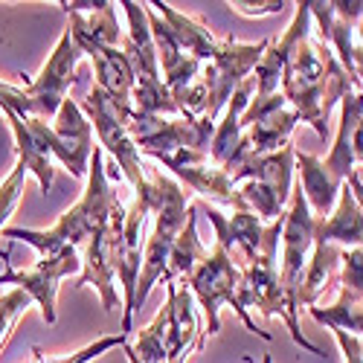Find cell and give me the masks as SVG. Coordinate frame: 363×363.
I'll return each mask as SVG.
<instances>
[{
  "instance_id": "41",
  "label": "cell",
  "mask_w": 363,
  "mask_h": 363,
  "mask_svg": "<svg viewBox=\"0 0 363 363\" xmlns=\"http://www.w3.org/2000/svg\"><path fill=\"white\" fill-rule=\"evenodd\" d=\"M262 363H274V357H270V354H264V357H262Z\"/></svg>"
},
{
  "instance_id": "16",
  "label": "cell",
  "mask_w": 363,
  "mask_h": 363,
  "mask_svg": "<svg viewBox=\"0 0 363 363\" xmlns=\"http://www.w3.org/2000/svg\"><path fill=\"white\" fill-rule=\"evenodd\" d=\"M151 216V203L140 192L134 195V203L125 209V224L119 233L116 245V277L123 285V335L128 337L134 331V296H137V279L145 253V224Z\"/></svg>"
},
{
  "instance_id": "6",
  "label": "cell",
  "mask_w": 363,
  "mask_h": 363,
  "mask_svg": "<svg viewBox=\"0 0 363 363\" xmlns=\"http://www.w3.org/2000/svg\"><path fill=\"white\" fill-rule=\"evenodd\" d=\"M119 6L128 15V33H125L123 50L134 67V111L148 116H184L180 105L172 99L169 87L163 84L157 47H155V38H151L145 6L134 4V0H123Z\"/></svg>"
},
{
  "instance_id": "39",
  "label": "cell",
  "mask_w": 363,
  "mask_h": 363,
  "mask_svg": "<svg viewBox=\"0 0 363 363\" xmlns=\"http://www.w3.org/2000/svg\"><path fill=\"white\" fill-rule=\"evenodd\" d=\"M346 186L352 189V195L357 198V203H360V209H363V184H360V174H357V172H352V174H349Z\"/></svg>"
},
{
  "instance_id": "32",
  "label": "cell",
  "mask_w": 363,
  "mask_h": 363,
  "mask_svg": "<svg viewBox=\"0 0 363 363\" xmlns=\"http://www.w3.org/2000/svg\"><path fill=\"white\" fill-rule=\"evenodd\" d=\"M29 306H33V299H29V294L21 291V288H12L6 294H0V349L6 346V340L12 337L15 323L26 314Z\"/></svg>"
},
{
  "instance_id": "29",
  "label": "cell",
  "mask_w": 363,
  "mask_h": 363,
  "mask_svg": "<svg viewBox=\"0 0 363 363\" xmlns=\"http://www.w3.org/2000/svg\"><path fill=\"white\" fill-rule=\"evenodd\" d=\"M308 314L314 317V323H320L331 331L340 328V331H349V335L363 340V302H354L343 291L337 294V299L331 302V306H311Z\"/></svg>"
},
{
  "instance_id": "13",
  "label": "cell",
  "mask_w": 363,
  "mask_h": 363,
  "mask_svg": "<svg viewBox=\"0 0 363 363\" xmlns=\"http://www.w3.org/2000/svg\"><path fill=\"white\" fill-rule=\"evenodd\" d=\"M151 160H157L163 169H169L174 177H180L209 206H227L233 213H247L245 201L238 195V186L233 184L230 174L218 163L209 160L206 151L180 148V151H172V155H157Z\"/></svg>"
},
{
  "instance_id": "21",
  "label": "cell",
  "mask_w": 363,
  "mask_h": 363,
  "mask_svg": "<svg viewBox=\"0 0 363 363\" xmlns=\"http://www.w3.org/2000/svg\"><path fill=\"white\" fill-rule=\"evenodd\" d=\"M198 209H203V213L209 216V221H213L216 227V245L227 250V256L238 264V267H245L259 245H262V235H264V227L253 213H221L218 206H209V203H201Z\"/></svg>"
},
{
  "instance_id": "15",
  "label": "cell",
  "mask_w": 363,
  "mask_h": 363,
  "mask_svg": "<svg viewBox=\"0 0 363 363\" xmlns=\"http://www.w3.org/2000/svg\"><path fill=\"white\" fill-rule=\"evenodd\" d=\"M82 274V256L76 247H62L52 256H41L35 267L29 270H15L6 264V270L0 274V285H15L29 294V299L38 302L41 317L47 325L55 323V296H58V282L65 277Z\"/></svg>"
},
{
  "instance_id": "37",
  "label": "cell",
  "mask_w": 363,
  "mask_h": 363,
  "mask_svg": "<svg viewBox=\"0 0 363 363\" xmlns=\"http://www.w3.org/2000/svg\"><path fill=\"white\" fill-rule=\"evenodd\" d=\"M335 337L343 352V363H363V340L360 337L349 335V331H340V328H335Z\"/></svg>"
},
{
  "instance_id": "18",
  "label": "cell",
  "mask_w": 363,
  "mask_h": 363,
  "mask_svg": "<svg viewBox=\"0 0 363 363\" xmlns=\"http://www.w3.org/2000/svg\"><path fill=\"white\" fill-rule=\"evenodd\" d=\"M302 123L299 113L288 105L282 90L267 99H250L245 116H241V145L247 155H270L291 143L294 128Z\"/></svg>"
},
{
  "instance_id": "8",
  "label": "cell",
  "mask_w": 363,
  "mask_h": 363,
  "mask_svg": "<svg viewBox=\"0 0 363 363\" xmlns=\"http://www.w3.org/2000/svg\"><path fill=\"white\" fill-rule=\"evenodd\" d=\"M26 128L35 137V143L44 148V155L55 157L65 169H70L73 177H87L90 155H94V128L76 99H65L52 123L38 116H26Z\"/></svg>"
},
{
  "instance_id": "38",
  "label": "cell",
  "mask_w": 363,
  "mask_h": 363,
  "mask_svg": "<svg viewBox=\"0 0 363 363\" xmlns=\"http://www.w3.org/2000/svg\"><path fill=\"white\" fill-rule=\"evenodd\" d=\"M352 155H354V163L363 166V119L354 128V137H352Z\"/></svg>"
},
{
  "instance_id": "34",
  "label": "cell",
  "mask_w": 363,
  "mask_h": 363,
  "mask_svg": "<svg viewBox=\"0 0 363 363\" xmlns=\"http://www.w3.org/2000/svg\"><path fill=\"white\" fill-rule=\"evenodd\" d=\"M26 166L23 163H15V169L9 172V177L4 180V186H0V230H4L6 218L15 213V206L23 195V184H26Z\"/></svg>"
},
{
  "instance_id": "3",
  "label": "cell",
  "mask_w": 363,
  "mask_h": 363,
  "mask_svg": "<svg viewBox=\"0 0 363 363\" xmlns=\"http://www.w3.org/2000/svg\"><path fill=\"white\" fill-rule=\"evenodd\" d=\"M360 119H363V84H354L340 102V123H337V131L331 134L328 157L320 160L314 155L296 151V172H299L296 184L302 186V195H306L314 218L331 216L343 184L357 166L352 155V137Z\"/></svg>"
},
{
  "instance_id": "2",
  "label": "cell",
  "mask_w": 363,
  "mask_h": 363,
  "mask_svg": "<svg viewBox=\"0 0 363 363\" xmlns=\"http://www.w3.org/2000/svg\"><path fill=\"white\" fill-rule=\"evenodd\" d=\"M116 201L119 198L111 192L108 172H105V151L96 145L94 155H90V166H87V189L79 198V203H73L50 230L4 227V230H0V238L23 241V245L35 247L41 256H52L62 247L87 245V238L108 221V216H111V209H113Z\"/></svg>"
},
{
  "instance_id": "28",
  "label": "cell",
  "mask_w": 363,
  "mask_h": 363,
  "mask_svg": "<svg viewBox=\"0 0 363 363\" xmlns=\"http://www.w3.org/2000/svg\"><path fill=\"white\" fill-rule=\"evenodd\" d=\"M6 119H9V128H12V137H15V151H18V163L26 166V172L38 180L41 192H50L52 189V180H55V169H52V157L44 155V148L35 143V137L29 134L26 128V119H21L18 113L12 111H4Z\"/></svg>"
},
{
  "instance_id": "33",
  "label": "cell",
  "mask_w": 363,
  "mask_h": 363,
  "mask_svg": "<svg viewBox=\"0 0 363 363\" xmlns=\"http://www.w3.org/2000/svg\"><path fill=\"white\" fill-rule=\"evenodd\" d=\"M340 291L354 302H363V247L340 253Z\"/></svg>"
},
{
  "instance_id": "26",
  "label": "cell",
  "mask_w": 363,
  "mask_h": 363,
  "mask_svg": "<svg viewBox=\"0 0 363 363\" xmlns=\"http://www.w3.org/2000/svg\"><path fill=\"white\" fill-rule=\"evenodd\" d=\"M148 6L169 23V29L174 33L177 44L184 47L192 58H198V62H203V65L213 62L218 47H221V38H216L213 29H209L201 18H192L186 12H177L172 4H148Z\"/></svg>"
},
{
  "instance_id": "10",
  "label": "cell",
  "mask_w": 363,
  "mask_h": 363,
  "mask_svg": "<svg viewBox=\"0 0 363 363\" xmlns=\"http://www.w3.org/2000/svg\"><path fill=\"white\" fill-rule=\"evenodd\" d=\"M131 137L140 148V155L157 157V155H172L180 148L192 151H206L209 155V140L216 134V123H209L206 116H148V113H131Z\"/></svg>"
},
{
  "instance_id": "30",
  "label": "cell",
  "mask_w": 363,
  "mask_h": 363,
  "mask_svg": "<svg viewBox=\"0 0 363 363\" xmlns=\"http://www.w3.org/2000/svg\"><path fill=\"white\" fill-rule=\"evenodd\" d=\"M169 314H172V306H169V299H166V306H160L157 317L151 320L145 328H140L137 343L131 346V349H134V354L140 357V363H166Z\"/></svg>"
},
{
  "instance_id": "5",
  "label": "cell",
  "mask_w": 363,
  "mask_h": 363,
  "mask_svg": "<svg viewBox=\"0 0 363 363\" xmlns=\"http://www.w3.org/2000/svg\"><path fill=\"white\" fill-rule=\"evenodd\" d=\"M282 224L285 218L274 221L264 227V235H262V245L256 250V256L241 267V306L247 311L250 308H259V314L264 320L270 317H279L288 331H291V340L296 346H302L311 354H323L320 346H314L311 340H306L299 328V314L291 311L288 306V296H285V288H282V277H279V241H282Z\"/></svg>"
},
{
  "instance_id": "17",
  "label": "cell",
  "mask_w": 363,
  "mask_h": 363,
  "mask_svg": "<svg viewBox=\"0 0 363 363\" xmlns=\"http://www.w3.org/2000/svg\"><path fill=\"white\" fill-rule=\"evenodd\" d=\"M82 47L73 41L70 29H65L62 38H58L55 50L50 52V58L44 62L38 79L26 82V96L33 102V116L38 119H52L62 108V102L67 99V90L73 84V73L76 65L82 62Z\"/></svg>"
},
{
  "instance_id": "20",
  "label": "cell",
  "mask_w": 363,
  "mask_h": 363,
  "mask_svg": "<svg viewBox=\"0 0 363 363\" xmlns=\"http://www.w3.org/2000/svg\"><path fill=\"white\" fill-rule=\"evenodd\" d=\"M73 41L82 47L84 55L94 58L96 87L102 94H108L116 105L134 108V67L128 62L125 50L123 47H102V44H94V41L79 38V35H73Z\"/></svg>"
},
{
  "instance_id": "14",
  "label": "cell",
  "mask_w": 363,
  "mask_h": 363,
  "mask_svg": "<svg viewBox=\"0 0 363 363\" xmlns=\"http://www.w3.org/2000/svg\"><path fill=\"white\" fill-rule=\"evenodd\" d=\"M125 224V206L113 203L108 221L87 238V250L82 259V274L73 288H87L94 285L102 296V308L113 311L119 308V296H116V245H119V233Z\"/></svg>"
},
{
  "instance_id": "25",
  "label": "cell",
  "mask_w": 363,
  "mask_h": 363,
  "mask_svg": "<svg viewBox=\"0 0 363 363\" xmlns=\"http://www.w3.org/2000/svg\"><path fill=\"white\" fill-rule=\"evenodd\" d=\"M314 238L331 241V245H337L343 250L363 247V209H360L357 198L352 195V189L346 184L337 195V203H335V209H331V216L317 218Z\"/></svg>"
},
{
  "instance_id": "22",
  "label": "cell",
  "mask_w": 363,
  "mask_h": 363,
  "mask_svg": "<svg viewBox=\"0 0 363 363\" xmlns=\"http://www.w3.org/2000/svg\"><path fill=\"white\" fill-rule=\"evenodd\" d=\"M294 172H296V148H294V143H288L279 151H270V155H247L230 172V180L235 186L245 184V180H262V184H267L279 198L291 201Z\"/></svg>"
},
{
  "instance_id": "35",
  "label": "cell",
  "mask_w": 363,
  "mask_h": 363,
  "mask_svg": "<svg viewBox=\"0 0 363 363\" xmlns=\"http://www.w3.org/2000/svg\"><path fill=\"white\" fill-rule=\"evenodd\" d=\"M0 111H12L21 119H26V116H33V102H29L23 87H15L9 82H0Z\"/></svg>"
},
{
  "instance_id": "36",
  "label": "cell",
  "mask_w": 363,
  "mask_h": 363,
  "mask_svg": "<svg viewBox=\"0 0 363 363\" xmlns=\"http://www.w3.org/2000/svg\"><path fill=\"white\" fill-rule=\"evenodd\" d=\"M233 6V12H238V15H247V18H264V15H279L285 6H291V4H285V0H267V4H245V0H235V4H230Z\"/></svg>"
},
{
  "instance_id": "23",
  "label": "cell",
  "mask_w": 363,
  "mask_h": 363,
  "mask_svg": "<svg viewBox=\"0 0 363 363\" xmlns=\"http://www.w3.org/2000/svg\"><path fill=\"white\" fill-rule=\"evenodd\" d=\"M253 94H256V82L250 76L233 94V99L227 102L224 113L218 116V123H216V134H213V140H209V160L218 163L221 169H227V163L233 160V155L241 145V137H245V131H241V116H245Z\"/></svg>"
},
{
  "instance_id": "9",
  "label": "cell",
  "mask_w": 363,
  "mask_h": 363,
  "mask_svg": "<svg viewBox=\"0 0 363 363\" xmlns=\"http://www.w3.org/2000/svg\"><path fill=\"white\" fill-rule=\"evenodd\" d=\"M82 111L87 116L90 128H94L96 137H99V148L108 151V155L113 157V163L123 169V177L131 184V189L140 192L145 186V166L140 160V148H137V143L131 137V128H128L134 108L116 105L108 94H102L99 87H94L84 96Z\"/></svg>"
},
{
  "instance_id": "27",
  "label": "cell",
  "mask_w": 363,
  "mask_h": 363,
  "mask_svg": "<svg viewBox=\"0 0 363 363\" xmlns=\"http://www.w3.org/2000/svg\"><path fill=\"white\" fill-rule=\"evenodd\" d=\"M209 256V250L201 245V238H198V203H189L186 209V224L184 230H180L177 241H174V247L169 253V264H166V274H163V285L169 282H184L192 270Z\"/></svg>"
},
{
  "instance_id": "31",
  "label": "cell",
  "mask_w": 363,
  "mask_h": 363,
  "mask_svg": "<svg viewBox=\"0 0 363 363\" xmlns=\"http://www.w3.org/2000/svg\"><path fill=\"white\" fill-rule=\"evenodd\" d=\"M125 343H128V337L123 335V331H119V335L99 337V340H94L90 346H84V349H79V352H73V354H65V357H47L44 349L33 346V363H90V360L102 357V354L111 352V349H123Z\"/></svg>"
},
{
  "instance_id": "1",
  "label": "cell",
  "mask_w": 363,
  "mask_h": 363,
  "mask_svg": "<svg viewBox=\"0 0 363 363\" xmlns=\"http://www.w3.org/2000/svg\"><path fill=\"white\" fill-rule=\"evenodd\" d=\"M294 21L285 29L288 55L282 67L279 90L288 105L299 113L302 123H308L320 140L331 137V113L340 108L343 96L354 87L349 73L340 67L337 55L314 35V23L306 4H294Z\"/></svg>"
},
{
  "instance_id": "11",
  "label": "cell",
  "mask_w": 363,
  "mask_h": 363,
  "mask_svg": "<svg viewBox=\"0 0 363 363\" xmlns=\"http://www.w3.org/2000/svg\"><path fill=\"white\" fill-rule=\"evenodd\" d=\"M267 47H270V41L241 44L233 35L221 38L216 58L203 65V84H206V94H209V105H206L203 116L209 123H218V116L224 113L227 102L233 99L235 90L253 76V70L262 62Z\"/></svg>"
},
{
  "instance_id": "12",
  "label": "cell",
  "mask_w": 363,
  "mask_h": 363,
  "mask_svg": "<svg viewBox=\"0 0 363 363\" xmlns=\"http://www.w3.org/2000/svg\"><path fill=\"white\" fill-rule=\"evenodd\" d=\"M314 227L317 218L311 213V206L302 195V186L294 184L288 209H285V224H282V259H279V277H282V288L288 296V306L294 314H299V285L306 277V267L311 262V250H314Z\"/></svg>"
},
{
  "instance_id": "24",
  "label": "cell",
  "mask_w": 363,
  "mask_h": 363,
  "mask_svg": "<svg viewBox=\"0 0 363 363\" xmlns=\"http://www.w3.org/2000/svg\"><path fill=\"white\" fill-rule=\"evenodd\" d=\"M340 253L343 247L331 245V241L314 238V250H311V262L306 267V277L299 285V308L302 306H320V296H325L331 288L340 285Z\"/></svg>"
},
{
  "instance_id": "19",
  "label": "cell",
  "mask_w": 363,
  "mask_h": 363,
  "mask_svg": "<svg viewBox=\"0 0 363 363\" xmlns=\"http://www.w3.org/2000/svg\"><path fill=\"white\" fill-rule=\"evenodd\" d=\"M166 299L172 306L169 335H166V363H186V357L192 352H201L206 340L198 320V302L192 291L180 282L166 285Z\"/></svg>"
},
{
  "instance_id": "7",
  "label": "cell",
  "mask_w": 363,
  "mask_h": 363,
  "mask_svg": "<svg viewBox=\"0 0 363 363\" xmlns=\"http://www.w3.org/2000/svg\"><path fill=\"white\" fill-rule=\"evenodd\" d=\"M180 285H186L192 291L198 308H203V314H206L203 335H209V337L218 335V331H221L218 311H221V306H230L238 314V320L247 325V331H253L256 337L270 343V335H267V331H262L256 325V320L250 317V311L241 306V267L227 256L224 247L216 245L213 250H209V256Z\"/></svg>"
},
{
  "instance_id": "4",
  "label": "cell",
  "mask_w": 363,
  "mask_h": 363,
  "mask_svg": "<svg viewBox=\"0 0 363 363\" xmlns=\"http://www.w3.org/2000/svg\"><path fill=\"white\" fill-rule=\"evenodd\" d=\"M148 203H151V216H155V227L151 235L145 238V253H143V267H140V279H137V296H134V314L145 306V299L151 294L169 264V253L174 247V241L186 224V192L177 180L166 172H145V186L140 189ZM134 192V195H140Z\"/></svg>"
},
{
  "instance_id": "40",
  "label": "cell",
  "mask_w": 363,
  "mask_h": 363,
  "mask_svg": "<svg viewBox=\"0 0 363 363\" xmlns=\"http://www.w3.org/2000/svg\"><path fill=\"white\" fill-rule=\"evenodd\" d=\"M123 352H125V357H128V363H140V357H137V354H134V349H131V346H128V343H125V346H123Z\"/></svg>"
}]
</instances>
